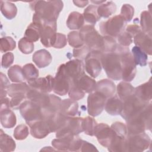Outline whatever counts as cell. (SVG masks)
Returning a JSON list of instances; mask_svg holds the SVG:
<instances>
[{
  "label": "cell",
  "instance_id": "obj_4",
  "mask_svg": "<svg viewBox=\"0 0 152 152\" xmlns=\"http://www.w3.org/2000/svg\"><path fill=\"white\" fill-rule=\"evenodd\" d=\"M114 51L118 52L121 56L122 80L126 82L131 81L136 75L137 65L134 62L133 56L130 52L129 48L117 45Z\"/></svg>",
  "mask_w": 152,
  "mask_h": 152
},
{
  "label": "cell",
  "instance_id": "obj_9",
  "mask_svg": "<svg viewBox=\"0 0 152 152\" xmlns=\"http://www.w3.org/2000/svg\"><path fill=\"white\" fill-rule=\"evenodd\" d=\"M83 118L69 116L65 125L56 131V138L74 137L83 132Z\"/></svg>",
  "mask_w": 152,
  "mask_h": 152
},
{
  "label": "cell",
  "instance_id": "obj_43",
  "mask_svg": "<svg viewBox=\"0 0 152 152\" xmlns=\"http://www.w3.org/2000/svg\"><path fill=\"white\" fill-rule=\"evenodd\" d=\"M97 124L96 121L91 116L83 118V132L88 135L93 136L95 128Z\"/></svg>",
  "mask_w": 152,
  "mask_h": 152
},
{
  "label": "cell",
  "instance_id": "obj_42",
  "mask_svg": "<svg viewBox=\"0 0 152 152\" xmlns=\"http://www.w3.org/2000/svg\"><path fill=\"white\" fill-rule=\"evenodd\" d=\"M68 93L69 98L75 101L83 99L85 95V93L78 87L75 80H71Z\"/></svg>",
  "mask_w": 152,
  "mask_h": 152
},
{
  "label": "cell",
  "instance_id": "obj_27",
  "mask_svg": "<svg viewBox=\"0 0 152 152\" xmlns=\"http://www.w3.org/2000/svg\"><path fill=\"white\" fill-rule=\"evenodd\" d=\"M1 124L5 128H11L14 127L17 122L15 113L10 108L0 110Z\"/></svg>",
  "mask_w": 152,
  "mask_h": 152
},
{
  "label": "cell",
  "instance_id": "obj_51",
  "mask_svg": "<svg viewBox=\"0 0 152 152\" xmlns=\"http://www.w3.org/2000/svg\"><path fill=\"white\" fill-rule=\"evenodd\" d=\"M134 14V7L128 4H124L121 8V14L126 22H129L133 18Z\"/></svg>",
  "mask_w": 152,
  "mask_h": 152
},
{
  "label": "cell",
  "instance_id": "obj_6",
  "mask_svg": "<svg viewBox=\"0 0 152 152\" xmlns=\"http://www.w3.org/2000/svg\"><path fill=\"white\" fill-rule=\"evenodd\" d=\"M126 23L122 15H117L110 18L106 21L101 22L99 28L103 36L115 38L124 31Z\"/></svg>",
  "mask_w": 152,
  "mask_h": 152
},
{
  "label": "cell",
  "instance_id": "obj_16",
  "mask_svg": "<svg viewBox=\"0 0 152 152\" xmlns=\"http://www.w3.org/2000/svg\"><path fill=\"white\" fill-rule=\"evenodd\" d=\"M65 65L66 72L71 80H77L84 74V65L80 59L70 60Z\"/></svg>",
  "mask_w": 152,
  "mask_h": 152
},
{
  "label": "cell",
  "instance_id": "obj_12",
  "mask_svg": "<svg viewBox=\"0 0 152 152\" xmlns=\"http://www.w3.org/2000/svg\"><path fill=\"white\" fill-rule=\"evenodd\" d=\"M127 143L128 151H143L150 147L151 139L144 132L128 135Z\"/></svg>",
  "mask_w": 152,
  "mask_h": 152
},
{
  "label": "cell",
  "instance_id": "obj_57",
  "mask_svg": "<svg viewBox=\"0 0 152 152\" xmlns=\"http://www.w3.org/2000/svg\"><path fill=\"white\" fill-rule=\"evenodd\" d=\"M14 61V54L12 52H7L2 55L1 66L4 68H7L11 65Z\"/></svg>",
  "mask_w": 152,
  "mask_h": 152
},
{
  "label": "cell",
  "instance_id": "obj_15",
  "mask_svg": "<svg viewBox=\"0 0 152 152\" xmlns=\"http://www.w3.org/2000/svg\"><path fill=\"white\" fill-rule=\"evenodd\" d=\"M56 23H46L41 25L40 39L44 46L46 48L52 46L56 34Z\"/></svg>",
  "mask_w": 152,
  "mask_h": 152
},
{
  "label": "cell",
  "instance_id": "obj_49",
  "mask_svg": "<svg viewBox=\"0 0 152 152\" xmlns=\"http://www.w3.org/2000/svg\"><path fill=\"white\" fill-rule=\"evenodd\" d=\"M28 134V128L25 124H20L18 125L14 131V137L17 140L26 139Z\"/></svg>",
  "mask_w": 152,
  "mask_h": 152
},
{
  "label": "cell",
  "instance_id": "obj_19",
  "mask_svg": "<svg viewBox=\"0 0 152 152\" xmlns=\"http://www.w3.org/2000/svg\"><path fill=\"white\" fill-rule=\"evenodd\" d=\"M134 43L146 54L151 55V36L141 31L134 37Z\"/></svg>",
  "mask_w": 152,
  "mask_h": 152
},
{
  "label": "cell",
  "instance_id": "obj_14",
  "mask_svg": "<svg viewBox=\"0 0 152 152\" xmlns=\"http://www.w3.org/2000/svg\"><path fill=\"white\" fill-rule=\"evenodd\" d=\"M94 135L96 136L99 144L108 148L113 142L116 134L111 127L104 123L97 124L94 130Z\"/></svg>",
  "mask_w": 152,
  "mask_h": 152
},
{
  "label": "cell",
  "instance_id": "obj_7",
  "mask_svg": "<svg viewBox=\"0 0 152 152\" xmlns=\"http://www.w3.org/2000/svg\"><path fill=\"white\" fill-rule=\"evenodd\" d=\"M19 109L21 115L29 126L35 122L43 119L41 107L37 104L29 100L23 102Z\"/></svg>",
  "mask_w": 152,
  "mask_h": 152
},
{
  "label": "cell",
  "instance_id": "obj_1",
  "mask_svg": "<svg viewBox=\"0 0 152 152\" xmlns=\"http://www.w3.org/2000/svg\"><path fill=\"white\" fill-rule=\"evenodd\" d=\"M30 4L32 10L35 11L33 16V23L40 25L56 23L64 7L63 2L60 0L37 1Z\"/></svg>",
  "mask_w": 152,
  "mask_h": 152
},
{
  "label": "cell",
  "instance_id": "obj_5",
  "mask_svg": "<svg viewBox=\"0 0 152 152\" xmlns=\"http://www.w3.org/2000/svg\"><path fill=\"white\" fill-rule=\"evenodd\" d=\"M79 33L84 44L91 50L103 52V37L95 29L94 26L90 24L84 26L80 28Z\"/></svg>",
  "mask_w": 152,
  "mask_h": 152
},
{
  "label": "cell",
  "instance_id": "obj_18",
  "mask_svg": "<svg viewBox=\"0 0 152 152\" xmlns=\"http://www.w3.org/2000/svg\"><path fill=\"white\" fill-rule=\"evenodd\" d=\"M30 127L31 135L37 139L44 138L52 132L49 122L46 119L35 122Z\"/></svg>",
  "mask_w": 152,
  "mask_h": 152
},
{
  "label": "cell",
  "instance_id": "obj_3",
  "mask_svg": "<svg viewBox=\"0 0 152 152\" xmlns=\"http://www.w3.org/2000/svg\"><path fill=\"white\" fill-rule=\"evenodd\" d=\"M100 62L107 76L113 80L122 79V67L120 55L116 51L103 53Z\"/></svg>",
  "mask_w": 152,
  "mask_h": 152
},
{
  "label": "cell",
  "instance_id": "obj_25",
  "mask_svg": "<svg viewBox=\"0 0 152 152\" xmlns=\"http://www.w3.org/2000/svg\"><path fill=\"white\" fill-rule=\"evenodd\" d=\"M134 94L144 102L150 103L151 100V78L148 81L135 88Z\"/></svg>",
  "mask_w": 152,
  "mask_h": 152
},
{
  "label": "cell",
  "instance_id": "obj_24",
  "mask_svg": "<svg viewBox=\"0 0 152 152\" xmlns=\"http://www.w3.org/2000/svg\"><path fill=\"white\" fill-rule=\"evenodd\" d=\"M34 63L40 68L48 66L52 61L50 53L46 49H40L34 53L32 56Z\"/></svg>",
  "mask_w": 152,
  "mask_h": 152
},
{
  "label": "cell",
  "instance_id": "obj_29",
  "mask_svg": "<svg viewBox=\"0 0 152 152\" xmlns=\"http://www.w3.org/2000/svg\"><path fill=\"white\" fill-rule=\"evenodd\" d=\"M68 117L58 112L46 119L49 122L51 132H56L61 128L65 125Z\"/></svg>",
  "mask_w": 152,
  "mask_h": 152
},
{
  "label": "cell",
  "instance_id": "obj_31",
  "mask_svg": "<svg viewBox=\"0 0 152 152\" xmlns=\"http://www.w3.org/2000/svg\"><path fill=\"white\" fill-rule=\"evenodd\" d=\"M111 152H127L128 151L127 137H122L116 135L113 142L107 148Z\"/></svg>",
  "mask_w": 152,
  "mask_h": 152
},
{
  "label": "cell",
  "instance_id": "obj_50",
  "mask_svg": "<svg viewBox=\"0 0 152 152\" xmlns=\"http://www.w3.org/2000/svg\"><path fill=\"white\" fill-rule=\"evenodd\" d=\"M91 50L87 46L84 45L73 49V56L78 59H85Z\"/></svg>",
  "mask_w": 152,
  "mask_h": 152
},
{
  "label": "cell",
  "instance_id": "obj_32",
  "mask_svg": "<svg viewBox=\"0 0 152 152\" xmlns=\"http://www.w3.org/2000/svg\"><path fill=\"white\" fill-rule=\"evenodd\" d=\"M117 93L119 98L124 102L126 99L134 94L135 88L128 82H120L116 87Z\"/></svg>",
  "mask_w": 152,
  "mask_h": 152
},
{
  "label": "cell",
  "instance_id": "obj_61",
  "mask_svg": "<svg viewBox=\"0 0 152 152\" xmlns=\"http://www.w3.org/2000/svg\"><path fill=\"white\" fill-rule=\"evenodd\" d=\"M73 3L78 7L83 8L88 4V1H73Z\"/></svg>",
  "mask_w": 152,
  "mask_h": 152
},
{
  "label": "cell",
  "instance_id": "obj_30",
  "mask_svg": "<svg viewBox=\"0 0 152 152\" xmlns=\"http://www.w3.org/2000/svg\"><path fill=\"white\" fill-rule=\"evenodd\" d=\"M30 88V86L24 82L13 83L10 84L8 86L7 88V94L11 97L21 95L26 96V93Z\"/></svg>",
  "mask_w": 152,
  "mask_h": 152
},
{
  "label": "cell",
  "instance_id": "obj_46",
  "mask_svg": "<svg viewBox=\"0 0 152 152\" xmlns=\"http://www.w3.org/2000/svg\"><path fill=\"white\" fill-rule=\"evenodd\" d=\"M67 41L69 45L74 48L80 47L84 45L80 37L79 31H77L69 32L67 35Z\"/></svg>",
  "mask_w": 152,
  "mask_h": 152
},
{
  "label": "cell",
  "instance_id": "obj_23",
  "mask_svg": "<svg viewBox=\"0 0 152 152\" xmlns=\"http://www.w3.org/2000/svg\"><path fill=\"white\" fill-rule=\"evenodd\" d=\"M59 112L66 116H75L80 113L78 104L71 99H64L61 101Z\"/></svg>",
  "mask_w": 152,
  "mask_h": 152
},
{
  "label": "cell",
  "instance_id": "obj_20",
  "mask_svg": "<svg viewBox=\"0 0 152 152\" xmlns=\"http://www.w3.org/2000/svg\"><path fill=\"white\" fill-rule=\"evenodd\" d=\"M62 100L54 94H49L48 104L42 109L43 119H47L59 111Z\"/></svg>",
  "mask_w": 152,
  "mask_h": 152
},
{
  "label": "cell",
  "instance_id": "obj_21",
  "mask_svg": "<svg viewBox=\"0 0 152 152\" xmlns=\"http://www.w3.org/2000/svg\"><path fill=\"white\" fill-rule=\"evenodd\" d=\"M123 109V102L117 95H114L106 100L104 109L110 115H121Z\"/></svg>",
  "mask_w": 152,
  "mask_h": 152
},
{
  "label": "cell",
  "instance_id": "obj_22",
  "mask_svg": "<svg viewBox=\"0 0 152 152\" xmlns=\"http://www.w3.org/2000/svg\"><path fill=\"white\" fill-rule=\"evenodd\" d=\"M95 91L99 92L107 99L114 96L116 91V86L112 81L108 79H103L96 83Z\"/></svg>",
  "mask_w": 152,
  "mask_h": 152
},
{
  "label": "cell",
  "instance_id": "obj_39",
  "mask_svg": "<svg viewBox=\"0 0 152 152\" xmlns=\"http://www.w3.org/2000/svg\"><path fill=\"white\" fill-rule=\"evenodd\" d=\"M132 55L133 56L135 64L141 66H144L147 64L148 56L143 50L139 47L135 46L132 49Z\"/></svg>",
  "mask_w": 152,
  "mask_h": 152
},
{
  "label": "cell",
  "instance_id": "obj_13",
  "mask_svg": "<svg viewBox=\"0 0 152 152\" xmlns=\"http://www.w3.org/2000/svg\"><path fill=\"white\" fill-rule=\"evenodd\" d=\"M103 53L99 50H91L84 59L86 71L93 78L97 77L101 73L100 59Z\"/></svg>",
  "mask_w": 152,
  "mask_h": 152
},
{
  "label": "cell",
  "instance_id": "obj_26",
  "mask_svg": "<svg viewBox=\"0 0 152 152\" xmlns=\"http://www.w3.org/2000/svg\"><path fill=\"white\" fill-rule=\"evenodd\" d=\"M75 80L76 81L78 87L85 93H91L96 90V81L85 74L80 77L78 79Z\"/></svg>",
  "mask_w": 152,
  "mask_h": 152
},
{
  "label": "cell",
  "instance_id": "obj_35",
  "mask_svg": "<svg viewBox=\"0 0 152 152\" xmlns=\"http://www.w3.org/2000/svg\"><path fill=\"white\" fill-rule=\"evenodd\" d=\"M116 11V5L113 1H107L97 7V14L100 17L108 18Z\"/></svg>",
  "mask_w": 152,
  "mask_h": 152
},
{
  "label": "cell",
  "instance_id": "obj_44",
  "mask_svg": "<svg viewBox=\"0 0 152 152\" xmlns=\"http://www.w3.org/2000/svg\"><path fill=\"white\" fill-rule=\"evenodd\" d=\"M23 71L26 80L27 81L38 78L39 70L33 64H27L23 67Z\"/></svg>",
  "mask_w": 152,
  "mask_h": 152
},
{
  "label": "cell",
  "instance_id": "obj_48",
  "mask_svg": "<svg viewBox=\"0 0 152 152\" xmlns=\"http://www.w3.org/2000/svg\"><path fill=\"white\" fill-rule=\"evenodd\" d=\"M103 52L108 53L113 52L117 46V43L115 38H113L109 36H103Z\"/></svg>",
  "mask_w": 152,
  "mask_h": 152
},
{
  "label": "cell",
  "instance_id": "obj_11",
  "mask_svg": "<svg viewBox=\"0 0 152 152\" xmlns=\"http://www.w3.org/2000/svg\"><path fill=\"white\" fill-rule=\"evenodd\" d=\"M107 99L97 91L89 94L87 97L88 113L93 116H97L101 114L104 109Z\"/></svg>",
  "mask_w": 152,
  "mask_h": 152
},
{
  "label": "cell",
  "instance_id": "obj_60",
  "mask_svg": "<svg viewBox=\"0 0 152 152\" xmlns=\"http://www.w3.org/2000/svg\"><path fill=\"white\" fill-rule=\"evenodd\" d=\"M10 107V100L8 97H3L1 99V109H8Z\"/></svg>",
  "mask_w": 152,
  "mask_h": 152
},
{
  "label": "cell",
  "instance_id": "obj_41",
  "mask_svg": "<svg viewBox=\"0 0 152 152\" xmlns=\"http://www.w3.org/2000/svg\"><path fill=\"white\" fill-rule=\"evenodd\" d=\"M140 24L141 30L151 36V12L144 11L141 14Z\"/></svg>",
  "mask_w": 152,
  "mask_h": 152
},
{
  "label": "cell",
  "instance_id": "obj_45",
  "mask_svg": "<svg viewBox=\"0 0 152 152\" xmlns=\"http://www.w3.org/2000/svg\"><path fill=\"white\" fill-rule=\"evenodd\" d=\"M16 46L15 41L10 36L3 37L0 40V49L1 52L13 50Z\"/></svg>",
  "mask_w": 152,
  "mask_h": 152
},
{
  "label": "cell",
  "instance_id": "obj_2",
  "mask_svg": "<svg viewBox=\"0 0 152 152\" xmlns=\"http://www.w3.org/2000/svg\"><path fill=\"white\" fill-rule=\"evenodd\" d=\"M126 122L128 135L144 132L151 129V103L144 109L129 117Z\"/></svg>",
  "mask_w": 152,
  "mask_h": 152
},
{
  "label": "cell",
  "instance_id": "obj_40",
  "mask_svg": "<svg viewBox=\"0 0 152 152\" xmlns=\"http://www.w3.org/2000/svg\"><path fill=\"white\" fill-rule=\"evenodd\" d=\"M74 137L57 138L52 141V145L57 150L69 151L71 142Z\"/></svg>",
  "mask_w": 152,
  "mask_h": 152
},
{
  "label": "cell",
  "instance_id": "obj_34",
  "mask_svg": "<svg viewBox=\"0 0 152 152\" xmlns=\"http://www.w3.org/2000/svg\"><path fill=\"white\" fill-rule=\"evenodd\" d=\"M97 7L94 5L88 6L84 11L83 14L84 20L90 25L94 26L99 21L100 17L97 14Z\"/></svg>",
  "mask_w": 152,
  "mask_h": 152
},
{
  "label": "cell",
  "instance_id": "obj_10",
  "mask_svg": "<svg viewBox=\"0 0 152 152\" xmlns=\"http://www.w3.org/2000/svg\"><path fill=\"white\" fill-rule=\"evenodd\" d=\"M150 103L144 102L133 94L123 102V109L121 115L126 121L144 109Z\"/></svg>",
  "mask_w": 152,
  "mask_h": 152
},
{
  "label": "cell",
  "instance_id": "obj_53",
  "mask_svg": "<svg viewBox=\"0 0 152 152\" xmlns=\"http://www.w3.org/2000/svg\"><path fill=\"white\" fill-rule=\"evenodd\" d=\"M117 38L119 45L124 47H128L133 42V37L126 31H124Z\"/></svg>",
  "mask_w": 152,
  "mask_h": 152
},
{
  "label": "cell",
  "instance_id": "obj_8",
  "mask_svg": "<svg viewBox=\"0 0 152 152\" xmlns=\"http://www.w3.org/2000/svg\"><path fill=\"white\" fill-rule=\"evenodd\" d=\"M71 80L68 76L64 64H61L57 71L55 77L52 80V91L56 94L65 96L68 93Z\"/></svg>",
  "mask_w": 152,
  "mask_h": 152
},
{
  "label": "cell",
  "instance_id": "obj_36",
  "mask_svg": "<svg viewBox=\"0 0 152 152\" xmlns=\"http://www.w3.org/2000/svg\"><path fill=\"white\" fill-rule=\"evenodd\" d=\"M8 75L10 80L13 83H23L25 81L23 68L18 65L11 66L8 71Z\"/></svg>",
  "mask_w": 152,
  "mask_h": 152
},
{
  "label": "cell",
  "instance_id": "obj_33",
  "mask_svg": "<svg viewBox=\"0 0 152 152\" xmlns=\"http://www.w3.org/2000/svg\"><path fill=\"white\" fill-rule=\"evenodd\" d=\"M14 140L10 135L5 134L2 129L0 131V150L2 152L12 151L15 149Z\"/></svg>",
  "mask_w": 152,
  "mask_h": 152
},
{
  "label": "cell",
  "instance_id": "obj_54",
  "mask_svg": "<svg viewBox=\"0 0 152 152\" xmlns=\"http://www.w3.org/2000/svg\"><path fill=\"white\" fill-rule=\"evenodd\" d=\"M67 43V39L66 36L60 33H56L52 47L56 49H61L64 48Z\"/></svg>",
  "mask_w": 152,
  "mask_h": 152
},
{
  "label": "cell",
  "instance_id": "obj_38",
  "mask_svg": "<svg viewBox=\"0 0 152 152\" xmlns=\"http://www.w3.org/2000/svg\"><path fill=\"white\" fill-rule=\"evenodd\" d=\"M1 11L8 20H12L17 15V8L15 4L9 1H1Z\"/></svg>",
  "mask_w": 152,
  "mask_h": 152
},
{
  "label": "cell",
  "instance_id": "obj_56",
  "mask_svg": "<svg viewBox=\"0 0 152 152\" xmlns=\"http://www.w3.org/2000/svg\"><path fill=\"white\" fill-rule=\"evenodd\" d=\"M26 96L24 95L17 96L12 97L10 100V107L12 109L18 110L20 109V106L25 101Z\"/></svg>",
  "mask_w": 152,
  "mask_h": 152
},
{
  "label": "cell",
  "instance_id": "obj_47",
  "mask_svg": "<svg viewBox=\"0 0 152 152\" xmlns=\"http://www.w3.org/2000/svg\"><path fill=\"white\" fill-rule=\"evenodd\" d=\"M18 49L24 54H30L34 50V43L24 37L18 42Z\"/></svg>",
  "mask_w": 152,
  "mask_h": 152
},
{
  "label": "cell",
  "instance_id": "obj_55",
  "mask_svg": "<svg viewBox=\"0 0 152 152\" xmlns=\"http://www.w3.org/2000/svg\"><path fill=\"white\" fill-rule=\"evenodd\" d=\"M10 84V81L6 75L2 72H1V99L6 97L7 94V88Z\"/></svg>",
  "mask_w": 152,
  "mask_h": 152
},
{
  "label": "cell",
  "instance_id": "obj_59",
  "mask_svg": "<svg viewBox=\"0 0 152 152\" xmlns=\"http://www.w3.org/2000/svg\"><path fill=\"white\" fill-rule=\"evenodd\" d=\"M98 151V150L92 144L83 140L80 151Z\"/></svg>",
  "mask_w": 152,
  "mask_h": 152
},
{
  "label": "cell",
  "instance_id": "obj_58",
  "mask_svg": "<svg viewBox=\"0 0 152 152\" xmlns=\"http://www.w3.org/2000/svg\"><path fill=\"white\" fill-rule=\"evenodd\" d=\"M125 31H127L128 33H129L134 38V37L136 34L139 33L142 30L141 27L137 24H132L127 26L126 28H125Z\"/></svg>",
  "mask_w": 152,
  "mask_h": 152
},
{
  "label": "cell",
  "instance_id": "obj_28",
  "mask_svg": "<svg viewBox=\"0 0 152 152\" xmlns=\"http://www.w3.org/2000/svg\"><path fill=\"white\" fill-rule=\"evenodd\" d=\"M84 23L83 14L76 11L71 12L66 20V26L70 30L80 29L83 26Z\"/></svg>",
  "mask_w": 152,
  "mask_h": 152
},
{
  "label": "cell",
  "instance_id": "obj_52",
  "mask_svg": "<svg viewBox=\"0 0 152 152\" xmlns=\"http://www.w3.org/2000/svg\"><path fill=\"white\" fill-rule=\"evenodd\" d=\"M115 132L116 135L122 137H128L126 125L121 122H115L110 126Z\"/></svg>",
  "mask_w": 152,
  "mask_h": 152
},
{
  "label": "cell",
  "instance_id": "obj_37",
  "mask_svg": "<svg viewBox=\"0 0 152 152\" xmlns=\"http://www.w3.org/2000/svg\"><path fill=\"white\" fill-rule=\"evenodd\" d=\"M40 24L31 23L26 30L24 37L33 42L37 41L40 36Z\"/></svg>",
  "mask_w": 152,
  "mask_h": 152
},
{
  "label": "cell",
  "instance_id": "obj_17",
  "mask_svg": "<svg viewBox=\"0 0 152 152\" xmlns=\"http://www.w3.org/2000/svg\"><path fill=\"white\" fill-rule=\"evenodd\" d=\"M52 77L50 75L45 77H40L28 81L30 88L36 90L43 93H49L52 91Z\"/></svg>",
  "mask_w": 152,
  "mask_h": 152
}]
</instances>
